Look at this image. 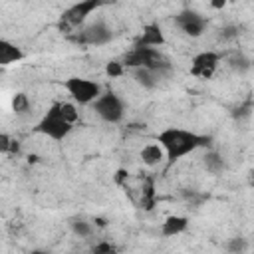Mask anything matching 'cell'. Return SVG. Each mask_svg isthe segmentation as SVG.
I'll return each mask as SVG.
<instances>
[{"instance_id":"obj_30","label":"cell","mask_w":254,"mask_h":254,"mask_svg":"<svg viewBox=\"0 0 254 254\" xmlns=\"http://www.w3.org/2000/svg\"><path fill=\"white\" fill-rule=\"evenodd\" d=\"M226 2H228V0H210V6H212L214 10H222V8L226 6Z\"/></svg>"},{"instance_id":"obj_3","label":"cell","mask_w":254,"mask_h":254,"mask_svg":"<svg viewBox=\"0 0 254 254\" xmlns=\"http://www.w3.org/2000/svg\"><path fill=\"white\" fill-rule=\"evenodd\" d=\"M107 0H77L75 4H71L69 8H65L58 20V30L65 36H69L71 32H75L77 28H81L87 18L99 10Z\"/></svg>"},{"instance_id":"obj_31","label":"cell","mask_w":254,"mask_h":254,"mask_svg":"<svg viewBox=\"0 0 254 254\" xmlns=\"http://www.w3.org/2000/svg\"><path fill=\"white\" fill-rule=\"evenodd\" d=\"M36 161H38V155H30L28 157V163H36Z\"/></svg>"},{"instance_id":"obj_2","label":"cell","mask_w":254,"mask_h":254,"mask_svg":"<svg viewBox=\"0 0 254 254\" xmlns=\"http://www.w3.org/2000/svg\"><path fill=\"white\" fill-rule=\"evenodd\" d=\"M121 62L125 64L127 69L149 67V69L161 71L163 75H167L171 71V62L163 56V52L159 48H151V46H137V44H133V48L121 58Z\"/></svg>"},{"instance_id":"obj_25","label":"cell","mask_w":254,"mask_h":254,"mask_svg":"<svg viewBox=\"0 0 254 254\" xmlns=\"http://www.w3.org/2000/svg\"><path fill=\"white\" fill-rule=\"evenodd\" d=\"M91 252L93 254H113V252H117V246L111 244L109 240H101V242H95L91 246Z\"/></svg>"},{"instance_id":"obj_19","label":"cell","mask_w":254,"mask_h":254,"mask_svg":"<svg viewBox=\"0 0 254 254\" xmlns=\"http://www.w3.org/2000/svg\"><path fill=\"white\" fill-rule=\"evenodd\" d=\"M252 111H254V99H252V97H246V99H242L238 105L232 107L230 115H232V119H236V121H244V119L250 117Z\"/></svg>"},{"instance_id":"obj_16","label":"cell","mask_w":254,"mask_h":254,"mask_svg":"<svg viewBox=\"0 0 254 254\" xmlns=\"http://www.w3.org/2000/svg\"><path fill=\"white\" fill-rule=\"evenodd\" d=\"M69 228H71V232H73L75 236H79V238H89V236L93 234V230H95V224H93V220L89 222V220H85V218H81V216H71V218H69Z\"/></svg>"},{"instance_id":"obj_18","label":"cell","mask_w":254,"mask_h":254,"mask_svg":"<svg viewBox=\"0 0 254 254\" xmlns=\"http://www.w3.org/2000/svg\"><path fill=\"white\" fill-rule=\"evenodd\" d=\"M10 105H12V111H14L16 115H26V113H30V109H32L30 97H28L24 91H18V93H14V95H12V101H10Z\"/></svg>"},{"instance_id":"obj_13","label":"cell","mask_w":254,"mask_h":254,"mask_svg":"<svg viewBox=\"0 0 254 254\" xmlns=\"http://www.w3.org/2000/svg\"><path fill=\"white\" fill-rule=\"evenodd\" d=\"M189 228V216L185 214H171L161 222V234L167 238L179 236Z\"/></svg>"},{"instance_id":"obj_29","label":"cell","mask_w":254,"mask_h":254,"mask_svg":"<svg viewBox=\"0 0 254 254\" xmlns=\"http://www.w3.org/2000/svg\"><path fill=\"white\" fill-rule=\"evenodd\" d=\"M93 224H95V228H105V226H107V218L95 216V218H93Z\"/></svg>"},{"instance_id":"obj_15","label":"cell","mask_w":254,"mask_h":254,"mask_svg":"<svg viewBox=\"0 0 254 254\" xmlns=\"http://www.w3.org/2000/svg\"><path fill=\"white\" fill-rule=\"evenodd\" d=\"M202 167H204V171L210 173V175H220V173L226 169V161H224V157H222L218 151L210 149V151H206V153L202 155Z\"/></svg>"},{"instance_id":"obj_24","label":"cell","mask_w":254,"mask_h":254,"mask_svg":"<svg viewBox=\"0 0 254 254\" xmlns=\"http://www.w3.org/2000/svg\"><path fill=\"white\" fill-rule=\"evenodd\" d=\"M248 248V242H246V238H242V236H234V238H230L228 242H226V250L228 252H244Z\"/></svg>"},{"instance_id":"obj_28","label":"cell","mask_w":254,"mask_h":254,"mask_svg":"<svg viewBox=\"0 0 254 254\" xmlns=\"http://www.w3.org/2000/svg\"><path fill=\"white\" fill-rule=\"evenodd\" d=\"M20 153H22V145H20V141H18V139H12L10 149H8V155H20Z\"/></svg>"},{"instance_id":"obj_10","label":"cell","mask_w":254,"mask_h":254,"mask_svg":"<svg viewBox=\"0 0 254 254\" xmlns=\"http://www.w3.org/2000/svg\"><path fill=\"white\" fill-rule=\"evenodd\" d=\"M165 42H167L165 32H163L161 24H157V22L145 24L141 34L135 40L137 46H151V48H161V46H165Z\"/></svg>"},{"instance_id":"obj_26","label":"cell","mask_w":254,"mask_h":254,"mask_svg":"<svg viewBox=\"0 0 254 254\" xmlns=\"http://www.w3.org/2000/svg\"><path fill=\"white\" fill-rule=\"evenodd\" d=\"M113 181H115V185L125 187L127 181H129V171H127V169H117L115 175H113Z\"/></svg>"},{"instance_id":"obj_32","label":"cell","mask_w":254,"mask_h":254,"mask_svg":"<svg viewBox=\"0 0 254 254\" xmlns=\"http://www.w3.org/2000/svg\"><path fill=\"white\" fill-rule=\"evenodd\" d=\"M250 185H252V187H254V171H252V173H250Z\"/></svg>"},{"instance_id":"obj_1","label":"cell","mask_w":254,"mask_h":254,"mask_svg":"<svg viewBox=\"0 0 254 254\" xmlns=\"http://www.w3.org/2000/svg\"><path fill=\"white\" fill-rule=\"evenodd\" d=\"M157 141L163 145L167 153V167L179 163L183 157L194 153L196 149L208 147L212 143L210 135H198L190 129L183 127H165L163 131L157 133Z\"/></svg>"},{"instance_id":"obj_23","label":"cell","mask_w":254,"mask_h":254,"mask_svg":"<svg viewBox=\"0 0 254 254\" xmlns=\"http://www.w3.org/2000/svg\"><path fill=\"white\" fill-rule=\"evenodd\" d=\"M218 36H220V40H224V42L236 40V38L240 36V28H238L236 24H226V26H222V28L218 30Z\"/></svg>"},{"instance_id":"obj_7","label":"cell","mask_w":254,"mask_h":254,"mask_svg":"<svg viewBox=\"0 0 254 254\" xmlns=\"http://www.w3.org/2000/svg\"><path fill=\"white\" fill-rule=\"evenodd\" d=\"M64 89L71 95V99L79 105H91L99 95H101V85L93 79L71 75L64 79Z\"/></svg>"},{"instance_id":"obj_6","label":"cell","mask_w":254,"mask_h":254,"mask_svg":"<svg viewBox=\"0 0 254 254\" xmlns=\"http://www.w3.org/2000/svg\"><path fill=\"white\" fill-rule=\"evenodd\" d=\"M91 109L105 121V123H121V119L125 117V101L113 91H101V95L91 103Z\"/></svg>"},{"instance_id":"obj_5","label":"cell","mask_w":254,"mask_h":254,"mask_svg":"<svg viewBox=\"0 0 254 254\" xmlns=\"http://www.w3.org/2000/svg\"><path fill=\"white\" fill-rule=\"evenodd\" d=\"M67 40L79 46H105L113 40V30L103 20H97V22L85 24L77 28L75 32H71Z\"/></svg>"},{"instance_id":"obj_14","label":"cell","mask_w":254,"mask_h":254,"mask_svg":"<svg viewBox=\"0 0 254 254\" xmlns=\"http://www.w3.org/2000/svg\"><path fill=\"white\" fill-rule=\"evenodd\" d=\"M163 77L165 75L161 71H155V69H149V67H135L133 69V79L143 89H155Z\"/></svg>"},{"instance_id":"obj_11","label":"cell","mask_w":254,"mask_h":254,"mask_svg":"<svg viewBox=\"0 0 254 254\" xmlns=\"http://www.w3.org/2000/svg\"><path fill=\"white\" fill-rule=\"evenodd\" d=\"M24 58H26V54H24V50L18 44H14V42H10L6 38L0 40V65L2 67L12 65V64H18Z\"/></svg>"},{"instance_id":"obj_20","label":"cell","mask_w":254,"mask_h":254,"mask_svg":"<svg viewBox=\"0 0 254 254\" xmlns=\"http://www.w3.org/2000/svg\"><path fill=\"white\" fill-rule=\"evenodd\" d=\"M228 65L232 71H238V73H244L252 67V62L242 54V52H234L230 58H228Z\"/></svg>"},{"instance_id":"obj_21","label":"cell","mask_w":254,"mask_h":254,"mask_svg":"<svg viewBox=\"0 0 254 254\" xmlns=\"http://www.w3.org/2000/svg\"><path fill=\"white\" fill-rule=\"evenodd\" d=\"M60 111H62V115L69 121V123H77L79 121V111H77V105H75V101L73 103H69V101H60Z\"/></svg>"},{"instance_id":"obj_9","label":"cell","mask_w":254,"mask_h":254,"mask_svg":"<svg viewBox=\"0 0 254 254\" xmlns=\"http://www.w3.org/2000/svg\"><path fill=\"white\" fill-rule=\"evenodd\" d=\"M206 18L192 8H185L175 16V26L189 38H200L206 32Z\"/></svg>"},{"instance_id":"obj_17","label":"cell","mask_w":254,"mask_h":254,"mask_svg":"<svg viewBox=\"0 0 254 254\" xmlns=\"http://www.w3.org/2000/svg\"><path fill=\"white\" fill-rule=\"evenodd\" d=\"M157 202V196H155V181L153 179H147L145 187H143V192H141V208L143 210H153Z\"/></svg>"},{"instance_id":"obj_22","label":"cell","mask_w":254,"mask_h":254,"mask_svg":"<svg viewBox=\"0 0 254 254\" xmlns=\"http://www.w3.org/2000/svg\"><path fill=\"white\" fill-rule=\"evenodd\" d=\"M125 64L121 62V60H109L107 64H105V75L107 77H111V79H115V77H121L123 73H125Z\"/></svg>"},{"instance_id":"obj_12","label":"cell","mask_w":254,"mask_h":254,"mask_svg":"<svg viewBox=\"0 0 254 254\" xmlns=\"http://www.w3.org/2000/svg\"><path fill=\"white\" fill-rule=\"evenodd\" d=\"M139 157H141V161H143V165H147V167H159L163 161H167V153H165V149H163V145L159 143V141H155V143H147L141 151H139Z\"/></svg>"},{"instance_id":"obj_27","label":"cell","mask_w":254,"mask_h":254,"mask_svg":"<svg viewBox=\"0 0 254 254\" xmlns=\"http://www.w3.org/2000/svg\"><path fill=\"white\" fill-rule=\"evenodd\" d=\"M10 143H12V137H10L6 131H2V133H0V153H2V155H8Z\"/></svg>"},{"instance_id":"obj_8","label":"cell","mask_w":254,"mask_h":254,"mask_svg":"<svg viewBox=\"0 0 254 254\" xmlns=\"http://www.w3.org/2000/svg\"><path fill=\"white\" fill-rule=\"evenodd\" d=\"M222 60V54L220 52H214V50H204V52H198L190 58V75L194 77H200V79H210L214 75V71L218 69V64Z\"/></svg>"},{"instance_id":"obj_4","label":"cell","mask_w":254,"mask_h":254,"mask_svg":"<svg viewBox=\"0 0 254 254\" xmlns=\"http://www.w3.org/2000/svg\"><path fill=\"white\" fill-rule=\"evenodd\" d=\"M36 133L40 135H46L48 139L52 141H64L71 131H73V123H69L62 111H60V101L58 103H52L48 107V111L42 115V119L36 123L34 127Z\"/></svg>"}]
</instances>
